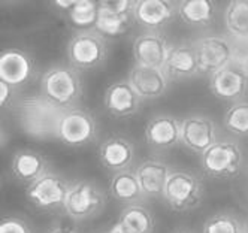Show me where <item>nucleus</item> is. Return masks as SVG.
<instances>
[{"label":"nucleus","instance_id":"a878e982","mask_svg":"<svg viewBox=\"0 0 248 233\" xmlns=\"http://www.w3.org/2000/svg\"><path fill=\"white\" fill-rule=\"evenodd\" d=\"M223 20L227 34H248V0H229Z\"/></svg>","mask_w":248,"mask_h":233},{"label":"nucleus","instance_id":"cd10ccee","mask_svg":"<svg viewBox=\"0 0 248 233\" xmlns=\"http://www.w3.org/2000/svg\"><path fill=\"white\" fill-rule=\"evenodd\" d=\"M202 233H247V224L230 212H217L205 221Z\"/></svg>","mask_w":248,"mask_h":233},{"label":"nucleus","instance_id":"412c9836","mask_svg":"<svg viewBox=\"0 0 248 233\" xmlns=\"http://www.w3.org/2000/svg\"><path fill=\"white\" fill-rule=\"evenodd\" d=\"M49 171L48 161L42 154L31 150H20L12 155L11 160V172L21 183L27 186L36 181L44 173Z\"/></svg>","mask_w":248,"mask_h":233},{"label":"nucleus","instance_id":"1a4fd4ad","mask_svg":"<svg viewBox=\"0 0 248 233\" xmlns=\"http://www.w3.org/2000/svg\"><path fill=\"white\" fill-rule=\"evenodd\" d=\"M202 74L212 75L233 63V49L229 34H211L193 42Z\"/></svg>","mask_w":248,"mask_h":233},{"label":"nucleus","instance_id":"f704fd0d","mask_svg":"<svg viewBox=\"0 0 248 233\" xmlns=\"http://www.w3.org/2000/svg\"><path fill=\"white\" fill-rule=\"evenodd\" d=\"M108 232H109V233H133V232H130L126 226H124L120 220H118Z\"/></svg>","mask_w":248,"mask_h":233},{"label":"nucleus","instance_id":"0eeeda50","mask_svg":"<svg viewBox=\"0 0 248 233\" xmlns=\"http://www.w3.org/2000/svg\"><path fill=\"white\" fill-rule=\"evenodd\" d=\"M97 121L92 112L84 108L64 109L59 123L57 139L67 147L81 148L93 143L97 139Z\"/></svg>","mask_w":248,"mask_h":233},{"label":"nucleus","instance_id":"bb28decb","mask_svg":"<svg viewBox=\"0 0 248 233\" xmlns=\"http://www.w3.org/2000/svg\"><path fill=\"white\" fill-rule=\"evenodd\" d=\"M100 11L99 0H81L67 12L70 23L81 30L94 29Z\"/></svg>","mask_w":248,"mask_h":233},{"label":"nucleus","instance_id":"ddd939ff","mask_svg":"<svg viewBox=\"0 0 248 233\" xmlns=\"http://www.w3.org/2000/svg\"><path fill=\"white\" fill-rule=\"evenodd\" d=\"M145 140L155 151H166L181 143V120L173 115H155L145 127Z\"/></svg>","mask_w":248,"mask_h":233},{"label":"nucleus","instance_id":"ea45409f","mask_svg":"<svg viewBox=\"0 0 248 233\" xmlns=\"http://www.w3.org/2000/svg\"><path fill=\"white\" fill-rule=\"evenodd\" d=\"M178 2H180V0H178Z\"/></svg>","mask_w":248,"mask_h":233},{"label":"nucleus","instance_id":"39448f33","mask_svg":"<svg viewBox=\"0 0 248 233\" xmlns=\"http://www.w3.org/2000/svg\"><path fill=\"white\" fill-rule=\"evenodd\" d=\"M106 205L105 191L90 179H77L70 183L63 212L75 221L92 220L103 211Z\"/></svg>","mask_w":248,"mask_h":233},{"label":"nucleus","instance_id":"6ab92c4d","mask_svg":"<svg viewBox=\"0 0 248 233\" xmlns=\"http://www.w3.org/2000/svg\"><path fill=\"white\" fill-rule=\"evenodd\" d=\"M140 99L129 79L111 84L105 92V106L117 118H127L139 111Z\"/></svg>","mask_w":248,"mask_h":233},{"label":"nucleus","instance_id":"473e14b6","mask_svg":"<svg viewBox=\"0 0 248 233\" xmlns=\"http://www.w3.org/2000/svg\"><path fill=\"white\" fill-rule=\"evenodd\" d=\"M49 233H79V232L77 229H74L72 226H67L63 223H56V224L51 226Z\"/></svg>","mask_w":248,"mask_h":233},{"label":"nucleus","instance_id":"393cba45","mask_svg":"<svg viewBox=\"0 0 248 233\" xmlns=\"http://www.w3.org/2000/svg\"><path fill=\"white\" fill-rule=\"evenodd\" d=\"M118 220L133 233H153L155 227L151 211L140 202L124 206Z\"/></svg>","mask_w":248,"mask_h":233},{"label":"nucleus","instance_id":"4be33fe9","mask_svg":"<svg viewBox=\"0 0 248 233\" xmlns=\"http://www.w3.org/2000/svg\"><path fill=\"white\" fill-rule=\"evenodd\" d=\"M109 194L117 202L124 205L139 203L145 199L138 175L132 168L114 172L109 181Z\"/></svg>","mask_w":248,"mask_h":233},{"label":"nucleus","instance_id":"4c0bfd02","mask_svg":"<svg viewBox=\"0 0 248 233\" xmlns=\"http://www.w3.org/2000/svg\"><path fill=\"white\" fill-rule=\"evenodd\" d=\"M247 233H248V223H247Z\"/></svg>","mask_w":248,"mask_h":233},{"label":"nucleus","instance_id":"58836bf2","mask_svg":"<svg viewBox=\"0 0 248 233\" xmlns=\"http://www.w3.org/2000/svg\"><path fill=\"white\" fill-rule=\"evenodd\" d=\"M103 233H109V232H103Z\"/></svg>","mask_w":248,"mask_h":233},{"label":"nucleus","instance_id":"7c9ffc66","mask_svg":"<svg viewBox=\"0 0 248 233\" xmlns=\"http://www.w3.org/2000/svg\"><path fill=\"white\" fill-rule=\"evenodd\" d=\"M0 233H33L30 224L20 217H6L0 224Z\"/></svg>","mask_w":248,"mask_h":233},{"label":"nucleus","instance_id":"9d476101","mask_svg":"<svg viewBox=\"0 0 248 233\" xmlns=\"http://www.w3.org/2000/svg\"><path fill=\"white\" fill-rule=\"evenodd\" d=\"M209 90L216 97L229 102H239L248 93V77L235 63L209 75Z\"/></svg>","mask_w":248,"mask_h":233},{"label":"nucleus","instance_id":"f8f14e48","mask_svg":"<svg viewBox=\"0 0 248 233\" xmlns=\"http://www.w3.org/2000/svg\"><path fill=\"white\" fill-rule=\"evenodd\" d=\"M127 79L142 100L162 97L168 92L170 82L163 67L144 66L138 63H135V66L130 69Z\"/></svg>","mask_w":248,"mask_h":233},{"label":"nucleus","instance_id":"20e7f679","mask_svg":"<svg viewBox=\"0 0 248 233\" xmlns=\"http://www.w3.org/2000/svg\"><path fill=\"white\" fill-rule=\"evenodd\" d=\"M201 166L206 176L214 179H233L244 168L241 145L232 139H217L201 154Z\"/></svg>","mask_w":248,"mask_h":233},{"label":"nucleus","instance_id":"e433bc0d","mask_svg":"<svg viewBox=\"0 0 248 233\" xmlns=\"http://www.w3.org/2000/svg\"><path fill=\"white\" fill-rule=\"evenodd\" d=\"M175 233H190V232H187V230H178V232H175Z\"/></svg>","mask_w":248,"mask_h":233},{"label":"nucleus","instance_id":"72a5a7b5","mask_svg":"<svg viewBox=\"0 0 248 233\" xmlns=\"http://www.w3.org/2000/svg\"><path fill=\"white\" fill-rule=\"evenodd\" d=\"M79 2H81V0H52V3H54L56 8H59L62 11H66V12H69Z\"/></svg>","mask_w":248,"mask_h":233},{"label":"nucleus","instance_id":"7ed1b4c3","mask_svg":"<svg viewBox=\"0 0 248 233\" xmlns=\"http://www.w3.org/2000/svg\"><path fill=\"white\" fill-rule=\"evenodd\" d=\"M162 197L172 211L190 212L201 206L205 197V187L194 172L172 169Z\"/></svg>","mask_w":248,"mask_h":233},{"label":"nucleus","instance_id":"c756f323","mask_svg":"<svg viewBox=\"0 0 248 233\" xmlns=\"http://www.w3.org/2000/svg\"><path fill=\"white\" fill-rule=\"evenodd\" d=\"M233 49V63L241 64L248 59V34H229Z\"/></svg>","mask_w":248,"mask_h":233},{"label":"nucleus","instance_id":"2eb2a0df","mask_svg":"<svg viewBox=\"0 0 248 233\" xmlns=\"http://www.w3.org/2000/svg\"><path fill=\"white\" fill-rule=\"evenodd\" d=\"M34 77V63L20 48L5 49L0 56V81L21 87Z\"/></svg>","mask_w":248,"mask_h":233},{"label":"nucleus","instance_id":"f3484780","mask_svg":"<svg viewBox=\"0 0 248 233\" xmlns=\"http://www.w3.org/2000/svg\"><path fill=\"white\" fill-rule=\"evenodd\" d=\"M163 69L170 81L194 78L202 74L193 44L170 45Z\"/></svg>","mask_w":248,"mask_h":233},{"label":"nucleus","instance_id":"a211bd4d","mask_svg":"<svg viewBox=\"0 0 248 233\" xmlns=\"http://www.w3.org/2000/svg\"><path fill=\"white\" fill-rule=\"evenodd\" d=\"M140 188L145 199H158L163 196V190L172 168L160 158H147L135 168Z\"/></svg>","mask_w":248,"mask_h":233},{"label":"nucleus","instance_id":"5701e85b","mask_svg":"<svg viewBox=\"0 0 248 233\" xmlns=\"http://www.w3.org/2000/svg\"><path fill=\"white\" fill-rule=\"evenodd\" d=\"M178 15L191 27L209 26L217 15L216 0H180Z\"/></svg>","mask_w":248,"mask_h":233},{"label":"nucleus","instance_id":"2f4dec72","mask_svg":"<svg viewBox=\"0 0 248 233\" xmlns=\"http://www.w3.org/2000/svg\"><path fill=\"white\" fill-rule=\"evenodd\" d=\"M14 92L15 87H12L5 81H0V105H2V108H8L9 102L14 97Z\"/></svg>","mask_w":248,"mask_h":233},{"label":"nucleus","instance_id":"aec40b11","mask_svg":"<svg viewBox=\"0 0 248 233\" xmlns=\"http://www.w3.org/2000/svg\"><path fill=\"white\" fill-rule=\"evenodd\" d=\"M100 163L112 172L129 169L135 160V145L133 142L123 136L108 138L99 148Z\"/></svg>","mask_w":248,"mask_h":233},{"label":"nucleus","instance_id":"b1692460","mask_svg":"<svg viewBox=\"0 0 248 233\" xmlns=\"http://www.w3.org/2000/svg\"><path fill=\"white\" fill-rule=\"evenodd\" d=\"M135 21L132 12H120L111 8H105L100 5L99 16L94 29L103 34L105 38H115V36L124 34Z\"/></svg>","mask_w":248,"mask_h":233},{"label":"nucleus","instance_id":"6e6552de","mask_svg":"<svg viewBox=\"0 0 248 233\" xmlns=\"http://www.w3.org/2000/svg\"><path fill=\"white\" fill-rule=\"evenodd\" d=\"M69 187L70 181H67L64 176L48 171L36 181L27 186L26 196L27 201L41 211H63Z\"/></svg>","mask_w":248,"mask_h":233},{"label":"nucleus","instance_id":"4468645a","mask_svg":"<svg viewBox=\"0 0 248 233\" xmlns=\"http://www.w3.org/2000/svg\"><path fill=\"white\" fill-rule=\"evenodd\" d=\"M178 14L173 0H136L133 8L135 21L148 30H160Z\"/></svg>","mask_w":248,"mask_h":233},{"label":"nucleus","instance_id":"423d86ee","mask_svg":"<svg viewBox=\"0 0 248 233\" xmlns=\"http://www.w3.org/2000/svg\"><path fill=\"white\" fill-rule=\"evenodd\" d=\"M106 56H108L106 39L96 29L79 30L67 44L69 62L77 70L96 69L105 62Z\"/></svg>","mask_w":248,"mask_h":233},{"label":"nucleus","instance_id":"f257e3e1","mask_svg":"<svg viewBox=\"0 0 248 233\" xmlns=\"http://www.w3.org/2000/svg\"><path fill=\"white\" fill-rule=\"evenodd\" d=\"M63 111L42 94L26 96L16 105V120L23 133L33 139H57V129Z\"/></svg>","mask_w":248,"mask_h":233},{"label":"nucleus","instance_id":"f03ea898","mask_svg":"<svg viewBox=\"0 0 248 233\" xmlns=\"http://www.w3.org/2000/svg\"><path fill=\"white\" fill-rule=\"evenodd\" d=\"M41 94L62 109L77 106L82 96V84L75 67L54 66L41 78Z\"/></svg>","mask_w":248,"mask_h":233},{"label":"nucleus","instance_id":"9b49d317","mask_svg":"<svg viewBox=\"0 0 248 233\" xmlns=\"http://www.w3.org/2000/svg\"><path fill=\"white\" fill-rule=\"evenodd\" d=\"M217 140V125L208 117L188 115L181 120V145L202 154Z\"/></svg>","mask_w":248,"mask_h":233},{"label":"nucleus","instance_id":"c85d7f7f","mask_svg":"<svg viewBox=\"0 0 248 233\" xmlns=\"http://www.w3.org/2000/svg\"><path fill=\"white\" fill-rule=\"evenodd\" d=\"M224 127L233 135L248 136V102H233L224 114Z\"/></svg>","mask_w":248,"mask_h":233},{"label":"nucleus","instance_id":"dca6fc26","mask_svg":"<svg viewBox=\"0 0 248 233\" xmlns=\"http://www.w3.org/2000/svg\"><path fill=\"white\" fill-rule=\"evenodd\" d=\"M170 44L158 30H148L139 34L133 42V57L138 64L163 67Z\"/></svg>","mask_w":248,"mask_h":233},{"label":"nucleus","instance_id":"c9c22d12","mask_svg":"<svg viewBox=\"0 0 248 233\" xmlns=\"http://www.w3.org/2000/svg\"><path fill=\"white\" fill-rule=\"evenodd\" d=\"M238 66H239V67H241V69H242V70L245 72V75L248 77V59H247V60H245L244 63H241V64H238Z\"/></svg>","mask_w":248,"mask_h":233}]
</instances>
